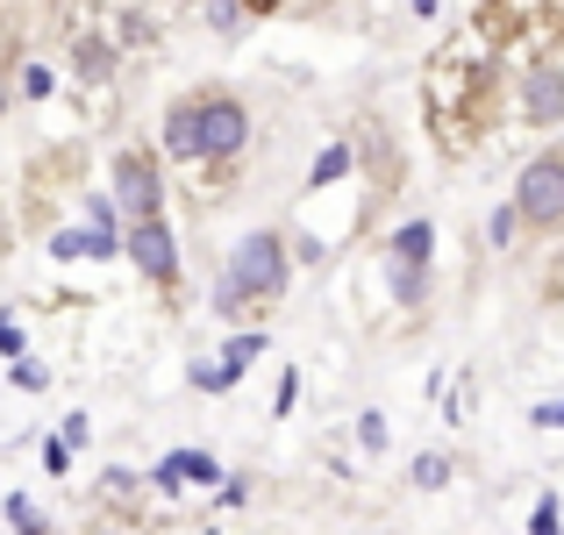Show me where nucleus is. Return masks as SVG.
Returning <instances> with one entry per match:
<instances>
[{"label": "nucleus", "mask_w": 564, "mask_h": 535, "mask_svg": "<svg viewBox=\"0 0 564 535\" xmlns=\"http://www.w3.org/2000/svg\"><path fill=\"white\" fill-rule=\"evenodd\" d=\"M358 436H365V450H386V422H379V414H365Z\"/></svg>", "instance_id": "nucleus-19"}, {"label": "nucleus", "mask_w": 564, "mask_h": 535, "mask_svg": "<svg viewBox=\"0 0 564 535\" xmlns=\"http://www.w3.org/2000/svg\"><path fill=\"white\" fill-rule=\"evenodd\" d=\"M0 114H8V72H0Z\"/></svg>", "instance_id": "nucleus-23"}, {"label": "nucleus", "mask_w": 564, "mask_h": 535, "mask_svg": "<svg viewBox=\"0 0 564 535\" xmlns=\"http://www.w3.org/2000/svg\"><path fill=\"white\" fill-rule=\"evenodd\" d=\"M258 350H264V336H236V343L221 350V379L236 385V379H243V371H250V357H258Z\"/></svg>", "instance_id": "nucleus-11"}, {"label": "nucleus", "mask_w": 564, "mask_h": 535, "mask_svg": "<svg viewBox=\"0 0 564 535\" xmlns=\"http://www.w3.org/2000/svg\"><path fill=\"white\" fill-rule=\"evenodd\" d=\"M414 14H436V0H414Z\"/></svg>", "instance_id": "nucleus-24"}, {"label": "nucleus", "mask_w": 564, "mask_h": 535, "mask_svg": "<svg viewBox=\"0 0 564 535\" xmlns=\"http://www.w3.org/2000/svg\"><path fill=\"white\" fill-rule=\"evenodd\" d=\"M0 357H22V329H14L8 315H0Z\"/></svg>", "instance_id": "nucleus-21"}, {"label": "nucleus", "mask_w": 564, "mask_h": 535, "mask_svg": "<svg viewBox=\"0 0 564 535\" xmlns=\"http://www.w3.org/2000/svg\"><path fill=\"white\" fill-rule=\"evenodd\" d=\"M115 207L129 221H158L165 215V186H158V157L151 151H122L115 157Z\"/></svg>", "instance_id": "nucleus-3"}, {"label": "nucleus", "mask_w": 564, "mask_h": 535, "mask_svg": "<svg viewBox=\"0 0 564 535\" xmlns=\"http://www.w3.org/2000/svg\"><path fill=\"white\" fill-rule=\"evenodd\" d=\"M129 264H137L151 286H180V236L158 221H129Z\"/></svg>", "instance_id": "nucleus-5"}, {"label": "nucleus", "mask_w": 564, "mask_h": 535, "mask_svg": "<svg viewBox=\"0 0 564 535\" xmlns=\"http://www.w3.org/2000/svg\"><path fill=\"white\" fill-rule=\"evenodd\" d=\"M529 535H564V528H557V493L536 500V514H529Z\"/></svg>", "instance_id": "nucleus-13"}, {"label": "nucleus", "mask_w": 564, "mask_h": 535, "mask_svg": "<svg viewBox=\"0 0 564 535\" xmlns=\"http://www.w3.org/2000/svg\"><path fill=\"white\" fill-rule=\"evenodd\" d=\"M514 221H522L514 207H494V221H486V236H494V250H508V243H514Z\"/></svg>", "instance_id": "nucleus-14"}, {"label": "nucleus", "mask_w": 564, "mask_h": 535, "mask_svg": "<svg viewBox=\"0 0 564 535\" xmlns=\"http://www.w3.org/2000/svg\"><path fill=\"white\" fill-rule=\"evenodd\" d=\"M207 22H215V29H236V22H243V8H236V0H215V14H207Z\"/></svg>", "instance_id": "nucleus-20"}, {"label": "nucleus", "mask_w": 564, "mask_h": 535, "mask_svg": "<svg viewBox=\"0 0 564 535\" xmlns=\"http://www.w3.org/2000/svg\"><path fill=\"white\" fill-rule=\"evenodd\" d=\"M293 279L286 264V236L279 229H250L243 243L229 250V264H221V286H215V315H243V307L258 301H279Z\"/></svg>", "instance_id": "nucleus-1"}, {"label": "nucleus", "mask_w": 564, "mask_h": 535, "mask_svg": "<svg viewBox=\"0 0 564 535\" xmlns=\"http://www.w3.org/2000/svg\"><path fill=\"white\" fill-rule=\"evenodd\" d=\"M522 122L529 129H557L564 122V72L557 65H529L522 72Z\"/></svg>", "instance_id": "nucleus-6"}, {"label": "nucleus", "mask_w": 564, "mask_h": 535, "mask_svg": "<svg viewBox=\"0 0 564 535\" xmlns=\"http://www.w3.org/2000/svg\"><path fill=\"white\" fill-rule=\"evenodd\" d=\"M250 143V108L236 94H200V157H236Z\"/></svg>", "instance_id": "nucleus-4"}, {"label": "nucleus", "mask_w": 564, "mask_h": 535, "mask_svg": "<svg viewBox=\"0 0 564 535\" xmlns=\"http://www.w3.org/2000/svg\"><path fill=\"white\" fill-rule=\"evenodd\" d=\"M43 471H72V443H57V436L43 443Z\"/></svg>", "instance_id": "nucleus-16"}, {"label": "nucleus", "mask_w": 564, "mask_h": 535, "mask_svg": "<svg viewBox=\"0 0 564 535\" xmlns=\"http://www.w3.org/2000/svg\"><path fill=\"white\" fill-rule=\"evenodd\" d=\"M8 514H14V528H22V535H43V522H36V507H29V500H8Z\"/></svg>", "instance_id": "nucleus-17"}, {"label": "nucleus", "mask_w": 564, "mask_h": 535, "mask_svg": "<svg viewBox=\"0 0 564 535\" xmlns=\"http://www.w3.org/2000/svg\"><path fill=\"white\" fill-rule=\"evenodd\" d=\"M514 215L529 229H564V157L557 151L522 165V178H514Z\"/></svg>", "instance_id": "nucleus-2"}, {"label": "nucleus", "mask_w": 564, "mask_h": 535, "mask_svg": "<svg viewBox=\"0 0 564 535\" xmlns=\"http://www.w3.org/2000/svg\"><path fill=\"white\" fill-rule=\"evenodd\" d=\"M350 172V143H329V151L315 157V186H329V178H344Z\"/></svg>", "instance_id": "nucleus-12"}, {"label": "nucleus", "mask_w": 564, "mask_h": 535, "mask_svg": "<svg viewBox=\"0 0 564 535\" xmlns=\"http://www.w3.org/2000/svg\"><path fill=\"white\" fill-rule=\"evenodd\" d=\"M451 479V465H443V457H414V485H443Z\"/></svg>", "instance_id": "nucleus-15"}, {"label": "nucleus", "mask_w": 564, "mask_h": 535, "mask_svg": "<svg viewBox=\"0 0 564 535\" xmlns=\"http://www.w3.org/2000/svg\"><path fill=\"white\" fill-rule=\"evenodd\" d=\"M165 151L180 157V165H200V94H186V100L165 108Z\"/></svg>", "instance_id": "nucleus-7"}, {"label": "nucleus", "mask_w": 564, "mask_h": 535, "mask_svg": "<svg viewBox=\"0 0 564 535\" xmlns=\"http://www.w3.org/2000/svg\"><path fill=\"white\" fill-rule=\"evenodd\" d=\"M22 94H29V100H43V94H51V72L29 65V72H22Z\"/></svg>", "instance_id": "nucleus-18"}, {"label": "nucleus", "mask_w": 564, "mask_h": 535, "mask_svg": "<svg viewBox=\"0 0 564 535\" xmlns=\"http://www.w3.org/2000/svg\"><path fill=\"white\" fill-rule=\"evenodd\" d=\"M393 293L408 307H422L429 301V264H393Z\"/></svg>", "instance_id": "nucleus-10"}, {"label": "nucleus", "mask_w": 564, "mask_h": 535, "mask_svg": "<svg viewBox=\"0 0 564 535\" xmlns=\"http://www.w3.org/2000/svg\"><path fill=\"white\" fill-rule=\"evenodd\" d=\"M429 250H436V229H429V221H408V229L393 236V264H429Z\"/></svg>", "instance_id": "nucleus-9"}, {"label": "nucleus", "mask_w": 564, "mask_h": 535, "mask_svg": "<svg viewBox=\"0 0 564 535\" xmlns=\"http://www.w3.org/2000/svg\"><path fill=\"white\" fill-rule=\"evenodd\" d=\"M536 428H564V400H543V407H536Z\"/></svg>", "instance_id": "nucleus-22"}, {"label": "nucleus", "mask_w": 564, "mask_h": 535, "mask_svg": "<svg viewBox=\"0 0 564 535\" xmlns=\"http://www.w3.org/2000/svg\"><path fill=\"white\" fill-rule=\"evenodd\" d=\"M221 479V465L207 450H172L165 465H158V485H165V493H180V485H215Z\"/></svg>", "instance_id": "nucleus-8"}]
</instances>
